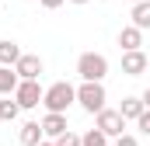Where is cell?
<instances>
[{
  "label": "cell",
  "instance_id": "e0dca14e",
  "mask_svg": "<svg viewBox=\"0 0 150 146\" xmlns=\"http://www.w3.org/2000/svg\"><path fill=\"white\" fill-rule=\"evenodd\" d=\"M56 146H80V136H77V132H67V136L56 139Z\"/></svg>",
  "mask_w": 150,
  "mask_h": 146
},
{
  "label": "cell",
  "instance_id": "603a6c76",
  "mask_svg": "<svg viewBox=\"0 0 150 146\" xmlns=\"http://www.w3.org/2000/svg\"><path fill=\"white\" fill-rule=\"evenodd\" d=\"M129 4H133V7H136V4H143V0H129Z\"/></svg>",
  "mask_w": 150,
  "mask_h": 146
},
{
  "label": "cell",
  "instance_id": "cb8c5ba5",
  "mask_svg": "<svg viewBox=\"0 0 150 146\" xmlns=\"http://www.w3.org/2000/svg\"><path fill=\"white\" fill-rule=\"evenodd\" d=\"M70 4H87V0H70Z\"/></svg>",
  "mask_w": 150,
  "mask_h": 146
},
{
  "label": "cell",
  "instance_id": "ac0fdd59",
  "mask_svg": "<svg viewBox=\"0 0 150 146\" xmlns=\"http://www.w3.org/2000/svg\"><path fill=\"white\" fill-rule=\"evenodd\" d=\"M136 125H140V132H147V136H150V111H143V115L136 118Z\"/></svg>",
  "mask_w": 150,
  "mask_h": 146
},
{
  "label": "cell",
  "instance_id": "44dd1931",
  "mask_svg": "<svg viewBox=\"0 0 150 146\" xmlns=\"http://www.w3.org/2000/svg\"><path fill=\"white\" fill-rule=\"evenodd\" d=\"M140 101H143V108L150 111V87H147V91H143V94H140Z\"/></svg>",
  "mask_w": 150,
  "mask_h": 146
},
{
  "label": "cell",
  "instance_id": "30bf717a",
  "mask_svg": "<svg viewBox=\"0 0 150 146\" xmlns=\"http://www.w3.org/2000/svg\"><path fill=\"white\" fill-rule=\"evenodd\" d=\"M21 56H25V52H21V45H18L14 38H4V42H0V66H11V70H14Z\"/></svg>",
  "mask_w": 150,
  "mask_h": 146
},
{
  "label": "cell",
  "instance_id": "3957f363",
  "mask_svg": "<svg viewBox=\"0 0 150 146\" xmlns=\"http://www.w3.org/2000/svg\"><path fill=\"white\" fill-rule=\"evenodd\" d=\"M108 94H105V84H84L80 80V87H77V105L87 111V115H98V111H105L108 105Z\"/></svg>",
  "mask_w": 150,
  "mask_h": 146
},
{
  "label": "cell",
  "instance_id": "5bb4252c",
  "mask_svg": "<svg viewBox=\"0 0 150 146\" xmlns=\"http://www.w3.org/2000/svg\"><path fill=\"white\" fill-rule=\"evenodd\" d=\"M18 84H21V80H18V73L11 70V66H0V94H14V91H18Z\"/></svg>",
  "mask_w": 150,
  "mask_h": 146
},
{
  "label": "cell",
  "instance_id": "8992f818",
  "mask_svg": "<svg viewBox=\"0 0 150 146\" xmlns=\"http://www.w3.org/2000/svg\"><path fill=\"white\" fill-rule=\"evenodd\" d=\"M42 59H38L35 52H25L21 59H18V66H14V73H18V80H38L42 77Z\"/></svg>",
  "mask_w": 150,
  "mask_h": 146
},
{
  "label": "cell",
  "instance_id": "7c38bea8",
  "mask_svg": "<svg viewBox=\"0 0 150 146\" xmlns=\"http://www.w3.org/2000/svg\"><path fill=\"white\" fill-rule=\"evenodd\" d=\"M143 111H147V108H143V101H140V98H122V108H119V115H122L126 122H136Z\"/></svg>",
  "mask_w": 150,
  "mask_h": 146
},
{
  "label": "cell",
  "instance_id": "5b68a950",
  "mask_svg": "<svg viewBox=\"0 0 150 146\" xmlns=\"http://www.w3.org/2000/svg\"><path fill=\"white\" fill-rule=\"evenodd\" d=\"M42 98H45V87H42L38 80H21V84H18V91H14V101H18V108H21V111L38 108V105H42Z\"/></svg>",
  "mask_w": 150,
  "mask_h": 146
},
{
  "label": "cell",
  "instance_id": "9a60e30c",
  "mask_svg": "<svg viewBox=\"0 0 150 146\" xmlns=\"http://www.w3.org/2000/svg\"><path fill=\"white\" fill-rule=\"evenodd\" d=\"M80 146H108V136L98 132V129H87V132L80 136Z\"/></svg>",
  "mask_w": 150,
  "mask_h": 146
},
{
  "label": "cell",
  "instance_id": "d6986e66",
  "mask_svg": "<svg viewBox=\"0 0 150 146\" xmlns=\"http://www.w3.org/2000/svg\"><path fill=\"white\" fill-rule=\"evenodd\" d=\"M115 146H140V139H136V136H129V132H126V136H119V139H115Z\"/></svg>",
  "mask_w": 150,
  "mask_h": 146
},
{
  "label": "cell",
  "instance_id": "277c9868",
  "mask_svg": "<svg viewBox=\"0 0 150 146\" xmlns=\"http://www.w3.org/2000/svg\"><path fill=\"white\" fill-rule=\"evenodd\" d=\"M94 129L105 132L108 139H119V136H126V118L119 115V108H105L94 115Z\"/></svg>",
  "mask_w": 150,
  "mask_h": 146
},
{
  "label": "cell",
  "instance_id": "8fae6325",
  "mask_svg": "<svg viewBox=\"0 0 150 146\" xmlns=\"http://www.w3.org/2000/svg\"><path fill=\"white\" fill-rule=\"evenodd\" d=\"M18 139H21V146H38L42 139H45L42 122H25V125H21V132H18Z\"/></svg>",
  "mask_w": 150,
  "mask_h": 146
},
{
  "label": "cell",
  "instance_id": "2e32d148",
  "mask_svg": "<svg viewBox=\"0 0 150 146\" xmlns=\"http://www.w3.org/2000/svg\"><path fill=\"white\" fill-rule=\"evenodd\" d=\"M18 115H21L18 101H11V98H7V101H0V122H14Z\"/></svg>",
  "mask_w": 150,
  "mask_h": 146
},
{
  "label": "cell",
  "instance_id": "7402d4cb",
  "mask_svg": "<svg viewBox=\"0 0 150 146\" xmlns=\"http://www.w3.org/2000/svg\"><path fill=\"white\" fill-rule=\"evenodd\" d=\"M38 146H56V143H52V139H42V143H38Z\"/></svg>",
  "mask_w": 150,
  "mask_h": 146
},
{
  "label": "cell",
  "instance_id": "7a4b0ae2",
  "mask_svg": "<svg viewBox=\"0 0 150 146\" xmlns=\"http://www.w3.org/2000/svg\"><path fill=\"white\" fill-rule=\"evenodd\" d=\"M77 77L84 84H101L108 77V59L101 52H80L77 56Z\"/></svg>",
  "mask_w": 150,
  "mask_h": 146
},
{
  "label": "cell",
  "instance_id": "ffe728a7",
  "mask_svg": "<svg viewBox=\"0 0 150 146\" xmlns=\"http://www.w3.org/2000/svg\"><path fill=\"white\" fill-rule=\"evenodd\" d=\"M38 4H42V7H45V11H56V7H63V4H67V0H38Z\"/></svg>",
  "mask_w": 150,
  "mask_h": 146
},
{
  "label": "cell",
  "instance_id": "6da1fadb",
  "mask_svg": "<svg viewBox=\"0 0 150 146\" xmlns=\"http://www.w3.org/2000/svg\"><path fill=\"white\" fill-rule=\"evenodd\" d=\"M77 101V87L70 80H56L45 87V98H42V108L49 115H67V108Z\"/></svg>",
  "mask_w": 150,
  "mask_h": 146
},
{
  "label": "cell",
  "instance_id": "4fadbf2b",
  "mask_svg": "<svg viewBox=\"0 0 150 146\" xmlns=\"http://www.w3.org/2000/svg\"><path fill=\"white\" fill-rule=\"evenodd\" d=\"M129 18H133V28L147 32V28H150V0H143V4H136V7L129 11Z\"/></svg>",
  "mask_w": 150,
  "mask_h": 146
},
{
  "label": "cell",
  "instance_id": "52a82bcc",
  "mask_svg": "<svg viewBox=\"0 0 150 146\" xmlns=\"http://www.w3.org/2000/svg\"><path fill=\"white\" fill-rule=\"evenodd\" d=\"M150 70V59H147V52L140 49V52H122V73L126 77H140V73H147Z\"/></svg>",
  "mask_w": 150,
  "mask_h": 146
},
{
  "label": "cell",
  "instance_id": "ba28073f",
  "mask_svg": "<svg viewBox=\"0 0 150 146\" xmlns=\"http://www.w3.org/2000/svg\"><path fill=\"white\" fill-rule=\"evenodd\" d=\"M42 132H45V139H59V136H67L70 132V125H67V115H49L45 111V118H42Z\"/></svg>",
  "mask_w": 150,
  "mask_h": 146
},
{
  "label": "cell",
  "instance_id": "9c48e42d",
  "mask_svg": "<svg viewBox=\"0 0 150 146\" xmlns=\"http://www.w3.org/2000/svg\"><path fill=\"white\" fill-rule=\"evenodd\" d=\"M140 45H143V32H140V28L126 25V28L119 32V49H122V52H140Z\"/></svg>",
  "mask_w": 150,
  "mask_h": 146
}]
</instances>
